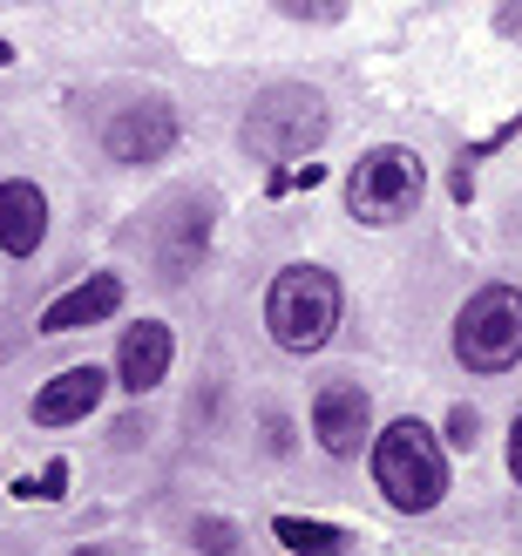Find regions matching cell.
I'll return each mask as SVG.
<instances>
[{
	"instance_id": "6da1fadb",
	"label": "cell",
	"mask_w": 522,
	"mask_h": 556,
	"mask_svg": "<svg viewBox=\"0 0 522 556\" xmlns=\"http://www.w3.org/2000/svg\"><path fill=\"white\" fill-rule=\"evenodd\" d=\"M340 278L326 265H285L265 292V326L285 353H319L340 332Z\"/></svg>"
},
{
	"instance_id": "7a4b0ae2",
	"label": "cell",
	"mask_w": 522,
	"mask_h": 556,
	"mask_svg": "<svg viewBox=\"0 0 522 556\" xmlns=\"http://www.w3.org/2000/svg\"><path fill=\"white\" fill-rule=\"evenodd\" d=\"M319 136H326V96L306 89V81H271L244 109V150L271 170H285L292 156H313Z\"/></svg>"
},
{
	"instance_id": "3957f363",
	"label": "cell",
	"mask_w": 522,
	"mask_h": 556,
	"mask_svg": "<svg viewBox=\"0 0 522 556\" xmlns=\"http://www.w3.org/2000/svg\"><path fill=\"white\" fill-rule=\"evenodd\" d=\"M373 489L387 495L394 509H407V516L434 509L448 495V455H442V441H434L421 421H394L387 434L373 441Z\"/></svg>"
},
{
	"instance_id": "277c9868",
	"label": "cell",
	"mask_w": 522,
	"mask_h": 556,
	"mask_svg": "<svg viewBox=\"0 0 522 556\" xmlns=\"http://www.w3.org/2000/svg\"><path fill=\"white\" fill-rule=\"evenodd\" d=\"M421 190H428L421 156L400 150V143H380L346 170V211L360 217V225H400V217L421 204Z\"/></svg>"
},
{
	"instance_id": "5b68a950",
	"label": "cell",
	"mask_w": 522,
	"mask_h": 556,
	"mask_svg": "<svg viewBox=\"0 0 522 556\" xmlns=\"http://www.w3.org/2000/svg\"><path fill=\"white\" fill-rule=\"evenodd\" d=\"M455 359L469 374H509L522 359V292L515 286H482L455 319Z\"/></svg>"
},
{
	"instance_id": "8992f818",
	"label": "cell",
	"mask_w": 522,
	"mask_h": 556,
	"mask_svg": "<svg viewBox=\"0 0 522 556\" xmlns=\"http://www.w3.org/2000/svg\"><path fill=\"white\" fill-rule=\"evenodd\" d=\"M102 150L116 163H156L163 150H177V109L163 96H143V102H123L116 116L102 123Z\"/></svg>"
},
{
	"instance_id": "52a82bcc",
	"label": "cell",
	"mask_w": 522,
	"mask_h": 556,
	"mask_svg": "<svg viewBox=\"0 0 522 556\" xmlns=\"http://www.w3.org/2000/svg\"><path fill=\"white\" fill-rule=\"evenodd\" d=\"M367 421H373V407L367 394L353 380H333V387H319V407H313V434H319V448L326 455H360L367 448Z\"/></svg>"
},
{
	"instance_id": "ba28073f",
	"label": "cell",
	"mask_w": 522,
	"mask_h": 556,
	"mask_svg": "<svg viewBox=\"0 0 522 556\" xmlns=\"http://www.w3.org/2000/svg\"><path fill=\"white\" fill-rule=\"evenodd\" d=\"M170 326L163 319H136L123 326V346H116V380L129 387V394H150V387H163V374H170Z\"/></svg>"
},
{
	"instance_id": "9c48e42d",
	"label": "cell",
	"mask_w": 522,
	"mask_h": 556,
	"mask_svg": "<svg viewBox=\"0 0 522 556\" xmlns=\"http://www.w3.org/2000/svg\"><path fill=\"white\" fill-rule=\"evenodd\" d=\"M48 238V198H41V184H0V252L8 258H27L35 244Z\"/></svg>"
},
{
	"instance_id": "30bf717a",
	"label": "cell",
	"mask_w": 522,
	"mask_h": 556,
	"mask_svg": "<svg viewBox=\"0 0 522 556\" xmlns=\"http://www.w3.org/2000/svg\"><path fill=\"white\" fill-rule=\"evenodd\" d=\"M102 367H68V374H54L41 394H35V428H68V421H81V414H96V401H102Z\"/></svg>"
},
{
	"instance_id": "8fae6325",
	"label": "cell",
	"mask_w": 522,
	"mask_h": 556,
	"mask_svg": "<svg viewBox=\"0 0 522 556\" xmlns=\"http://www.w3.org/2000/svg\"><path fill=\"white\" fill-rule=\"evenodd\" d=\"M123 305V278L116 271H96V278H81L75 292H62L41 313V332H75V326H96V319H109Z\"/></svg>"
},
{
	"instance_id": "7c38bea8",
	"label": "cell",
	"mask_w": 522,
	"mask_h": 556,
	"mask_svg": "<svg viewBox=\"0 0 522 556\" xmlns=\"http://www.w3.org/2000/svg\"><path fill=\"white\" fill-rule=\"evenodd\" d=\"M204 244H211V204L190 198L177 211V225H170V244H163V278H190L204 258Z\"/></svg>"
},
{
	"instance_id": "4fadbf2b",
	"label": "cell",
	"mask_w": 522,
	"mask_h": 556,
	"mask_svg": "<svg viewBox=\"0 0 522 556\" xmlns=\"http://www.w3.org/2000/svg\"><path fill=\"white\" fill-rule=\"evenodd\" d=\"M271 536H279L292 556H340L346 549V536L333 530V522H313V516H279V522H271Z\"/></svg>"
},
{
	"instance_id": "5bb4252c",
	"label": "cell",
	"mask_w": 522,
	"mask_h": 556,
	"mask_svg": "<svg viewBox=\"0 0 522 556\" xmlns=\"http://www.w3.org/2000/svg\"><path fill=\"white\" fill-rule=\"evenodd\" d=\"M14 495H21V503H54V495H68V462H48L41 476H21Z\"/></svg>"
},
{
	"instance_id": "9a60e30c",
	"label": "cell",
	"mask_w": 522,
	"mask_h": 556,
	"mask_svg": "<svg viewBox=\"0 0 522 556\" xmlns=\"http://www.w3.org/2000/svg\"><path fill=\"white\" fill-rule=\"evenodd\" d=\"M198 549L204 556H231L238 549V530H231V522H217V516H204L198 522Z\"/></svg>"
},
{
	"instance_id": "2e32d148",
	"label": "cell",
	"mask_w": 522,
	"mask_h": 556,
	"mask_svg": "<svg viewBox=\"0 0 522 556\" xmlns=\"http://www.w3.org/2000/svg\"><path fill=\"white\" fill-rule=\"evenodd\" d=\"M279 14L285 21H340L346 8H340V0H279Z\"/></svg>"
},
{
	"instance_id": "e0dca14e",
	"label": "cell",
	"mask_w": 522,
	"mask_h": 556,
	"mask_svg": "<svg viewBox=\"0 0 522 556\" xmlns=\"http://www.w3.org/2000/svg\"><path fill=\"white\" fill-rule=\"evenodd\" d=\"M496 27H502V41H515V48H522V0L496 8Z\"/></svg>"
},
{
	"instance_id": "ac0fdd59",
	"label": "cell",
	"mask_w": 522,
	"mask_h": 556,
	"mask_svg": "<svg viewBox=\"0 0 522 556\" xmlns=\"http://www.w3.org/2000/svg\"><path fill=\"white\" fill-rule=\"evenodd\" d=\"M509 476H515V489H522V414H515V428H509Z\"/></svg>"
},
{
	"instance_id": "d6986e66",
	"label": "cell",
	"mask_w": 522,
	"mask_h": 556,
	"mask_svg": "<svg viewBox=\"0 0 522 556\" xmlns=\"http://www.w3.org/2000/svg\"><path fill=\"white\" fill-rule=\"evenodd\" d=\"M448 434H455V441H475V414H469V407H455V421H448Z\"/></svg>"
},
{
	"instance_id": "ffe728a7",
	"label": "cell",
	"mask_w": 522,
	"mask_h": 556,
	"mask_svg": "<svg viewBox=\"0 0 522 556\" xmlns=\"http://www.w3.org/2000/svg\"><path fill=\"white\" fill-rule=\"evenodd\" d=\"M8 62H14V48H8V41H0V68H8Z\"/></svg>"
},
{
	"instance_id": "44dd1931",
	"label": "cell",
	"mask_w": 522,
	"mask_h": 556,
	"mask_svg": "<svg viewBox=\"0 0 522 556\" xmlns=\"http://www.w3.org/2000/svg\"><path fill=\"white\" fill-rule=\"evenodd\" d=\"M75 556H109V549H96V543H89V549H75Z\"/></svg>"
}]
</instances>
